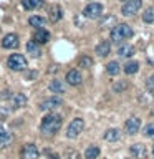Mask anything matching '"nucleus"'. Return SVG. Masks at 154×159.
Here are the masks:
<instances>
[{
	"mask_svg": "<svg viewBox=\"0 0 154 159\" xmlns=\"http://www.w3.org/2000/svg\"><path fill=\"white\" fill-rule=\"evenodd\" d=\"M63 104V99L58 96V94H53V96H50V98H47V99H43L42 101V104H40V109L42 111H53V109H57V108H60Z\"/></svg>",
	"mask_w": 154,
	"mask_h": 159,
	"instance_id": "nucleus-7",
	"label": "nucleus"
},
{
	"mask_svg": "<svg viewBox=\"0 0 154 159\" xmlns=\"http://www.w3.org/2000/svg\"><path fill=\"white\" fill-rule=\"evenodd\" d=\"M27 101L28 99L23 93H17V94H12V98H10V106H12V109H20L27 104Z\"/></svg>",
	"mask_w": 154,
	"mask_h": 159,
	"instance_id": "nucleus-16",
	"label": "nucleus"
},
{
	"mask_svg": "<svg viewBox=\"0 0 154 159\" xmlns=\"http://www.w3.org/2000/svg\"><path fill=\"white\" fill-rule=\"evenodd\" d=\"M78 66L83 68V70H89L93 66V58L88 57V55H81L79 60H78Z\"/></svg>",
	"mask_w": 154,
	"mask_h": 159,
	"instance_id": "nucleus-26",
	"label": "nucleus"
},
{
	"mask_svg": "<svg viewBox=\"0 0 154 159\" xmlns=\"http://www.w3.org/2000/svg\"><path fill=\"white\" fill-rule=\"evenodd\" d=\"M61 17H63V10H61L60 5L55 3V5H52V7L48 8V20H50V22L57 23V22L61 20Z\"/></svg>",
	"mask_w": 154,
	"mask_h": 159,
	"instance_id": "nucleus-17",
	"label": "nucleus"
},
{
	"mask_svg": "<svg viewBox=\"0 0 154 159\" xmlns=\"http://www.w3.org/2000/svg\"><path fill=\"white\" fill-rule=\"evenodd\" d=\"M13 143V133H10L8 129H5V126L0 123V149L7 148Z\"/></svg>",
	"mask_w": 154,
	"mask_h": 159,
	"instance_id": "nucleus-12",
	"label": "nucleus"
},
{
	"mask_svg": "<svg viewBox=\"0 0 154 159\" xmlns=\"http://www.w3.org/2000/svg\"><path fill=\"white\" fill-rule=\"evenodd\" d=\"M18 45H20V42H18V35L17 33H7L2 38V47L5 50H15Z\"/></svg>",
	"mask_w": 154,
	"mask_h": 159,
	"instance_id": "nucleus-11",
	"label": "nucleus"
},
{
	"mask_svg": "<svg viewBox=\"0 0 154 159\" xmlns=\"http://www.w3.org/2000/svg\"><path fill=\"white\" fill-rule=\"evenodd\" d=\"M143 7V0H128L123 3L121 7V13L124 17H134Z\"/></svg>",
	"mask_w": 154,
	"mask_h": 159,
	"instance_id": "nucleus-5",
	"label": "nucleus"
},
{
	"mask_svg": "<svg viewBox=\"0 0 154 159\" xmlns=\"http://www.w3.org/2000/svg\"><path fill=\"white\" fill-rule=\"evenodd\" d=\"M40 156V151H38V146L33 143H28L22 148V152H20V157L22 159H38Z\"/></svg>",
	"mask_w": 154,
	"mask_h": 159,
	"instance_id": "nucleus-9",
	"label": "nucleus"
},
{
	"mask_svg": "<svg viewBox=\"0 0 154 159\" xmlns=\"http://www.w3.org/2000/svg\"><path fill=\"white\" fill-rule=\"evenodd\" d=\"M119 71H121V65H119L118 61H114V60L106 65V73L111 75V76H116Z\"/></svg>",
	"mask_w": 154,
	"mask_h": 159,
	"instance_id": "nucleus-27",
	"label": "nucleus"
},
{
	"mask_svg": "<svg viewBox=\"0 0 154 159\" xmlns=\"http://www.w3.org/2000/svg\"><path fill=\"white\" fill-rule=\"evenodd\" d=\"M48 89L55 94H63L65 91H66V84H65L61 80H52L50 84H48Z\"/></svg>",
	"mask_w": 154,
	"mask_h": 159,
	"instance_id": "nucleus-19",
	"label": "nucleus"
},
{
	"mask_svg": "<svg viewBox=\"0 0 154 159\" xmlns=\"http://www.w3.org/2000/svg\"><path fill=\"white\" fill-rule=\"evenodd\" d=\"M28 25H30V27H33L35 30H37V28H45V27H47V18L40 17V15H33V17L28 18Z\"/></svg>",
	"mask_w": 154,
	"mask_h": 159,
	"instance_id": "nucleus-20",
	"label": "nucleus"
},
{
	"mask_svg": "<svg viewBox=\"0 0 154 159\" xmlns=\"http://www.w3.org/2000/svg\"><path fill=\"white\" fill-rule=\"evenodd\" d=\"M151 152H152V156H154V146H152V149H151Z\"/></svg>",
	"mask_w": 154,
	"mask_h": 159,
	"instance_id": "nucleus-34",
	"label": "nucleus"
},
{
	"mask_svg": "<svg viewBox=\"0 0 154 159\" xmlns=\"http://www.w3.org/2000/svg\"><path fill=\"white\" fill-rule=\"evenodd\" d=\"M63 124V118L61 114L50 111L47 116L42 118V123H40V131L43 134H48V136H55L60 129H61Z\"/></svg>",
	"mask_w": 154,
	"mask_h": 159,
	"instance_id": "nucleus-1",
	"label": "nucleus"
},
{
	"mask_svg": "<svg viewBox=\"0 0 154 159\" xmlns=\"http://www.w3.org/2000/svg\"><path fill=\"white\" fill-rule=\"evenodd\" d=\"M99 148L94 146V144H91V146H88L86 149H84V159H98L99 156Z\"/></svg>",
	"mask_w": 154,
	"mask_h": 159,
	"instance_id": "nucleus-25",
	"label": "nucleus"
},
{
	"mask_svg": "<svg viewBox=\"0 0 154 159\" xmlns=\"http://www.w3.org/2000/svg\"><path fill=\"white\" fill-rule=\"evenodd\" d=\"M119 138H121V131H119L118 128H109L104 131V139H106L108 143H116Z\"/></svg>",
	"mask_w": 154,
	"mask_h": 159,
	"instance_id": "nucleus-21",
	"label": "nucleus"
},
{
	"mask_svg": "<svg viewBox=\"0 0 154 159\" xmlns=\"http://www.w3.org/2000/svg\"><path fill=\"white\" fill-rule=\"evenodd\" d=\"M50 32L47 28H37L33 32V40L37 42L38 45H45V43H48V40H50Z\"/></svg>",
	"mask_w": 154,
	"mask_h": 159,
	"instance_id": "nucleus-15",
	"label": "nucleus"
},
{
	"mask_svg": "<svg viewBox=\"0 0 154 159\" xmlns=\"http://www.w3.org/2000/svg\"><path fill=\"white\" fill-rule=\"evenodd\" d=\"M7 65H8V68L12 70V71H23V70H27L28 61H27V58H25L23 55L12 53L7 60Z\"/></svg>",
	"mask_w": 154,
	"mask_h": 159,
	"instance_id": "nucleus-3",
	"label": "nucleus"
},
{
	"mask_svg": "<svg viewBox=\"0 0 154 159\" xmlns=\"http://www.w3.org/2000/svg\"><path fill=\"white\" fill-rule=\"evenodd\" d=\"M116 53H118V57H121V58H131L134 53H136V48L133 47L131 43H121L118 47V50H116Z\"/></svg>",
	"mask_w": 154,
	"mask_h": 159,
	"instance_id": "nucleus-14",
	"label": "nucleus"
},
{
	"mask_svg": "<svg viewBox=\"0 0 154 159\" xmlns=\"http://www.w3.org/2000/svg\"><path fill=\"white\" fill-rule=\"evenodd\" d=\"M143 22L144 23H154V5L147 7L143 13Z\"/></svg>",
	"mask_w": 154,
	"mask_h": 159,
	"instance_id": "nucleus-28",
	"label": "nucleus"
},
{
	"mask_svg": "<svg viewBox=\"0 0 154 159\" xmlns=\"http://www.w3.org/2000/svg\"><path fill=\"white\" fill-rule=\"evenodd\" d=\"M22 7L25 10H37L43 7V0H22Z\"/></svg>",
	"mask_w": 154,
	"mask_h": 159,
	"instance_id": "nucleus-24",
	"label": "nucleus"
},
{
	"mask_svg": "<svg viewBox=\"0 0 154 159\" xmlns=\"http://www.w3.org/2000/svg\"><path fill=\"white\" fill-rule=\"evenodd\" d=\"M121 2H123V3H124V2H128V0H121Z\"/></svg>",
	"mask_w": 154,
	"mask_h": 159,
	"instance_id": "nucleus-35",
	"label": "nucleus"
},
{
	"mask_svg": "<svg viewBox=\"0 0 154 159\" xmlns=\"http://www.w3.org/2000/svg\"><path fill=\"white\" fill-rule=\"evenodd\" d=\"M151 113H152V114H154V108H152V111H151Z\"/></svg>",
	"mask_w": 154,
	"mask_h": 159,
	"instance_id": "nucleus-36",
	"label": "nucleus"
},
{
	"mask_svg": "<svg viewBox=\"0 0 154 159\" xmlns=\"http://www.w3.org/2000/svg\"><path fill=\"white\" fill-rule=\"evenodd\" d=\"M143 133H144V136L149 138V139H154V123H149L144 126L143 129Z\"/></svg>",
	"mask_w": 154,
	"mask_h": 159,
	"instance_id": "nucleus-30",
	"label": "nucleus"
},
{
	"mask_svg": "<svg viewBox=\"0 0 154 159\" xmlns=\"http://www.w3.org/2000/svg\"><path fill=\"white\" fill-rule=\"evenodd\" d=\"M109 53H111V43L108 40H103L96 45V55L99 58H106Z\"/></svg>",
	"mask_w": 154,
	"mask_h": 159,
	"instance_id": "nucleus-18",
	"label": "nucleus"
},
{
	"mask_svg": "<svg viewBox=\"0 0 154 159\" xmlns=\"http://www.w3.org/2000/svg\"><path fill=\"white\" fill-rule=\"evenodd\" d=\"M103 12H104L103 3H99V2H89L86 7L83 8V17L84 18H89V20H96L99 17H103Z\"/></svg>",
	"mask_w": 154,
	"mask_h": 159,
	"instance_id": "nucleus-4",
	"label": "nucleus"
},
{
	"mask_svg": "<svg viewBox=\"0 0 154 159\" xmlns=\"http://www.w3.org/2000/svg\"><path fill=\"white\" fill-rule=\"evenodd\" d=\"M65 81H66L70 86H79L83 83V75L78 68H71L68 70L66 76H65Z\"/></svg>",
	"mask_w": 154,
	"mask_h": 159,
	"instance_id": "nucleus-8",
	"label": "nucleus"
},
{
	"mask_svg": "<svg viewBox=\"0 0 154 159\" xmlns=\"http://www.w3.org/2000/svg\"><path fill=\"white\" fill-rule=\"evenodd\" d=\"M146 88H147L151 93H154V73L151 75V76H147V80H146Z\"/></svg>",
	"mask_w": 154,
	"mask_h": 159,
	"instance_id": "nucleus-31",
	"label": "nucleus"
},
{
	"mask_svg": "<svg viewBox=\"0 0 154 159\" xmlns=\"http://www.w3.org/2000/svg\"><path fill=\"white\" fill-rule=\"evenodd\" d=\"M139 129H141V119L138 116H131V118L126 119V123H124V131L128 134L134 136V134L139 133Z\"/></svg>",
	"mask_w": 154,
	"mask_h": 159,
	"instance_id": "nucleus-10",
	"label": "nucleus"
},
{
	"mask_svg": "<svg viewBox=\"0 0 154 159\" xmlns=\"http://www.w3.org/2000/svg\"><path fill=\"white\" fill-rule=\"evenodd\" d=\"M83 128H84L83 118H75L73 121L68 124V128H66V136H68L70 139H73V138L79 136V133L83 131Z\"/></svg>",
	"mask_w": 154,
	"mask_h": 159,
	"instance_id": "nucleus-6",
	"label": "nucleus"
},
{
	"mask_svg": "<svg viewBox=\"0 0 154 159\" xmlns=\"http://www.w3.org/2000/svg\"><path fill=\"white\" fill-rule=\"evenodd\" d=\"M48 159H60V157H58V154H55V152H50V154H48Z\"/></svg>",
	"mask_w": 154,
	"mask_h": 159,
	"instance_id": "nucleus-33",
	"label": "nucleus"
},
{
	"mask_svg": "<svg viewBox=\"0 0 154 159\" xmlns=\"http://www.w3.org/2000/svg\"><path fill=\"white\" fill-rule=\"evenodd\" d=\"M129 152H131V156L134 159H146L147 157V149L144 144L141 143H136V144H133L131 148H129Z\"/></svg>",
	"mask_w": 154,
	"mask_h": 159,
	"instance_id": "nucleus-13",
	"label": "nucleus"
},
{
	"mask_svg": "<svg viewBox=\"0 0 154 159\" xmlns=\"http://www.w3.org/2000/svg\"><path fill=\"white\" fill-rule=\"evenodd\" d=\"M66 159H81V157H79V154H78L76 151H70Z\"/></svg>",
	"mask_w": 154,
	"mask_h": 159,
	"instance_id": "nucleus-32",
	"label": "nucleus"
},
{
	"mask_svg": "<svg viewBox=\"0 0 154 159\" xmlns=\"http://www.w3.org/2000/svg\"><path fill=\"white\" fill-rule=\"evenodd\" d=\"M134 35L131 25L128 23H116L114 27L109 30V40L113 43H124Z\"/></svg>",
	"mask_w": 154,
	"mask_h": 159,
	"instance_id": "nucleus-2",
	"label": "nucleus"
},
{
	"mask_svg": "<svg viewBox=\"0 0 154 159\" xmlns=\"http://www.w3.org/2000/svg\"><path fill=\"white\" fill-rule=\"evenodd\" d=\"M126 88H128V81H124V80H118V81L113 84V91L114 93H123Z\"/></svg>",
	"mask_w": 154,
	"mask_h": 159,
	"instance_id": "nucleus-29",
	"label": "nucleus"
},
{
	"mask_svg": "<svg viewBox=\"0 0 154 159\" xmlns=\"http://www.w3.org/2000/svg\"><path fill=\"white\" fill-rule=\"evenodd\" d=\"M138 70H139V63L136 60H128L123 66V71L126 75H134V73H138Z\"/></svg>",
	"mask_w": 154,
	"mask_h": 159,
	"instance_id": "nucleus-23",
	"label": "nucleus"
},
{
	"mask_svg": "<svg viewBox=\"0 0 154 159\" xmlns=\"http://www.w3.org/2000/svg\"><path fill=\"white\" fill-rule=\"evenodd\" d=\"M27 52L32 55L33 58H38L40 55H42V48H40V45L35 42V40H30L27 43Z\"/></svg>",
	"mask_w": 154,
	"mask_h": 159,
	"instance_id": "nucleus-22",
	"label": "nucleus"
}]
</instances>
